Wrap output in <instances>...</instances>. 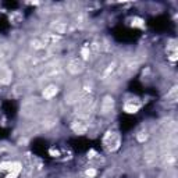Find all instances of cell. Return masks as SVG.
<instances>
[{
  "mask_svg": "<svg viewBox=\"0 0 178 178\" xmlns=\"http://www.w3.org/2000/svg\"><path fill=\"white\" fill-rule=\"evenodd\" d=\"M57 93V88L56 86H48L45 90H43V98L45 99H50V98H53V96Z\"/></svg>",
  "mask_w": 178,
  "mask_h": 178,
  "instance_id": "obj_1",
  "label": "cell"
},
{
  "mask_svg": "<svg viewBox=\"0 0 178 178\" xmlns=\"http://www.w3.org/2000/svg\"><path fill=\"white\" fill-rule=\"evenodd\" d=\"M139 109L138 104H134V103H127L125 106H124V110L127 111V113H136Z\"/></svg>",
  "mask_w": 178,
  "mask_h": 178,
  "instance_id": "obj_2",
  "label": "cell"
},
{
  "mask_svg": "<svg viewBox=\"0 0 178 178\" xmlns=\"http://www.w3.org/2000/svg\"><path fill=\"white\" fill-rule=\"evenodd\" d=\"M95 174H96L95 170H88V171H86V175H88V177H93Z\"/></svg>",
  "mask_w": 178,
  "mask_h": 178,
  "instance_id": "obj_3",
  "label": "cell"
}]
</instances>
